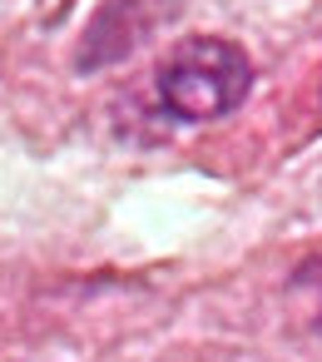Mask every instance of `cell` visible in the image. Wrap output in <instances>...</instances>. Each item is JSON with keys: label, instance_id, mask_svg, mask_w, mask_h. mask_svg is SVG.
<instances>
[{"label": "cell", "instance_id": "6da1fadb", "mask_svg": "<svg viewBox=\"0 0 322 362\" xmlns=\"http://www.w3.org/2000/svg\"><path fill=\"white\" fill-rule=\"evenodd\" d=\"M144 80H149L154 110L164 119H174V124H213V119H228L253 95L258 65L238 40L203 30V35L174 40L154 60V70Z\"/></svg>", "mask_w": 322, "mask_h": 362}, {"label": "cell", "instance_id": "7a4b0ae2", "mask_svg": "<svg viewBox=\"0 0 322 362\" xmlns=\"http://www.w3.org/2000/svg\"><path fill=\"white\" fill-rule=\"evenodd\" d=\"M184 16V0H100L75 40V75H100L139 55Z\"/></svg>", "mask_w": 322, "mask_h": 362}, {"label": "cell", "instance_id": "3957f363", "mask_svg": "<svg viewBox=\"0 0 322 362\" xmlns=\"http://www.w3.org/2000/svg\"><path fill=\"white\" fill-rule=\"evenodd\" d=\"M292 283H322V248H317L312 258H302V263L292 268Z\"/></svg>", "mask_w": 322, "mask_h": 362}, {"label": "cell", "instance_id": "277c9868", "mask_svg": "<svg viewBox=\"0 0 322 362\" xmlns=\"http://www.w3.org/2000/svg\"><path fill=\"white\" fill-rule=\"evenodd\" d=\"M317 337H322V313H317Z\"/></svg>", "mask_w": 322, "mask_h": 362}]
</instances>
